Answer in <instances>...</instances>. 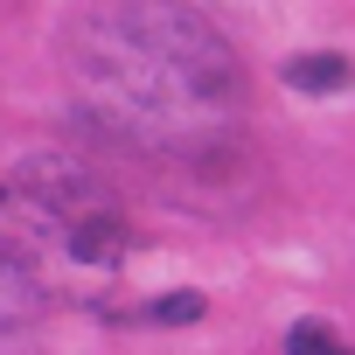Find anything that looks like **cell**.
Masks as SVG:
<instances>
[{
    "label": "cell",
    "instance_id": "cell-7",
    "mask_svg": "<svg viewBox=\"0 0 355 355\" xmlns=\"http://www.w3.org/2000/svg\"><path fill=\"white\" fill-rule=\"evenodd\" d=\"M286 355H348V348H341V334H334L327 320H300V327L286 334Z\"/></svg>",
    "mask_w": 355,
    "mask_h": 355
},
{
    "label": "cell",
    "instance_id": "cell-2",
    "mask_svg": "<svg viewBox=\"0 0 355 355\" xmlns=\"http://www.w3.org/2000/svg\"><path fill=\"white\" fill-rule=\"evenodd\" d=\"M8 189L28 196L35 209L63 216V223H77V216H91V209H119V196L105 189V174H98L91 160H77V153H56V146L21 153V167H15Z\"/></svg>",
    "mask_w": 355,
    "mask_h": 355
},
{
    "label": "cell",
    "instance_id": "cell-1",
    "mask_svg": "<svg viewBox=\"0 0 355 355\" xmlns=\"http://www.w3.org/2000/svg\"><path fill=\"white\" fill-rule=\"evenodd\" d=\"M56 70L77 119L132 153L196 160L244 132V56L196 0H84L56 28Z\"/></svg>",
    "mask_w": 355,
    "mask_h": 355
},
{
    "label": "cell",
    "instance_id": "cell-3",
    "mask_svg": "<svg viewBox=\"0 0 355 355\" xmlns=\"http://www.w3.org/2000/svg\"><path fill=\"white\" fill-rule=\"evenodd\" d=\"M63 244H70V258H77V265L112 272V265H125V251H132V223H125L119 209H91V216L63 223Z\"/></svg>",
    "mask_w": 355,
    "mask_h": 355
},
{
    "label": "cell",
    "instance_id": "cell-6",
    "mask_svg": "<svg viewBox=\"0 0 355 355\" xmlns=\"http://www.w3.org/2000/svg\"><path fill=\"white\" fill-rule=\"evenodd\" d=\"M202 306H209L202 293H160V300L146 306V320H153V327H189V320H202Z\"/></svg>",
    "mask_w": 355,
    "mask_h": 355
},
{
    "label": "cell",
    "instance_id": "cell-8",
    "mask_svg": "<svg viewBox=\"0 0 355 355\" xmlns=\"http://www.w3.org/2000/svg\"><path fill=\"white\" fill-rule=\"evenodd\" d=\"M0 209H8V182H0Z\"/></svg>",
    "mask_w": 355,
    "mask_h": 355
},
{
    "label": "cell",
    "instance_id": "cell-4",
    "mask_svg": "<svg viewBox=\"0 0 355 355\" xmlns=\"http://www.w3.org/2000/svg\"><path fill=\"white\" fill-rule=\"evenodd\" d=\"M42 313V286H35V265L21 244L0 237V341H15L28 320Z\"/></svg>",
    "mask_w": 355,
    "mask_h": 355
},
{
    "label": "cell",
    "instance_id": "cell-5",
    "mask_svg": "<svg viewBox=\"0 0 355 355\" xmlns=\"http://www.w3.org/2000/svg\"><path fill=\"white\" fill-rule=\"evenodd\" d=\"M286 84H293L300 98H334V91H348V56H334V49L293 56V63H286Z\"/></svg>",
    "mask_w": 355,
    "mask_h": 355
}]
</instances>
